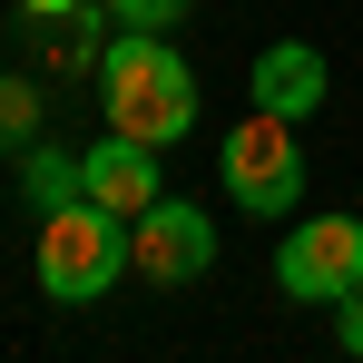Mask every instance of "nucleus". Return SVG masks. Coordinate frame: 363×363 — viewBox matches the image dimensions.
I'll return each mask as SVG.
<instances>
[{
	"label": "nucleus",
	"instance_id": "obj_1",
	"mask_svg": "<svg viewBox=\"0 0 363 363\" xmlns=\"http://www.w3.org/2000/svg\"><path fill=\"white\" fill-rule=\"evenodd\" d=\"M99 89H108V128L147 138L157 157L196 128V69L177 60L167 30H108V50H99Z\"/></svg>",
	"mask_w": 363,
	"mask_h": 363
},
{
	"label": "nucleus",
	"instance_id": "obj_2",
	"mask_svg": "<svg viewBox=\"0 0 363 363\" xmlns=\"http://www.w3.org/2000/svg\"><path fill=\"white\" fill-rule=\"evenodd\" d=\"M30 275H40L50 304H99V295L128 275V216H108L99 196L50 206L40 236H30Z\"/></svg>",
	"mask_w": 363,
	"mask_h": 363
},
{
	"label": "nucleus",
	"instance_id": "obj_3",
	"mask_svg": "<svg viewBox=\"0 0 363 363\" xmlns=\"http://www.w3.org/2000/svg\"><path fill=\"white\" fill-rule=\"evenodd\" d=\"M216 167H226V196H236L245 216H295V196H304V147H295V118L255 108L245 128H226V138H216Z\"/></svg>",
	"mask_w": 363,
	"mask_h": 363
},
{
	"label": "nucleus",
	"instance_id": "obj_4",
	"mask_svg": "<svg viewBox=\"0 0 363 363\" xmlns=\"http://www.w3.org/2000/svg\"><path fill=\"white\" fill-rule=\"evenodd\" d=\"M275 285H285L295 304H344L363 285V226L354 216H304V226H285Z\"/></svg>",
	"mask_w": 363,
	"mask_h": 363
},
{
	"label": "nucleus",
	"instance_id": "obj_5",
	"mask_svg": "<svg viewBox=\"0 0 363 363\" xmlns=\"http://www.w3.org/2000/svg\"><path fill=\"white\" fill-rule=\"evenodd\" d=\"M206 265H216V216H206V206L157 196V206L128 216V275H147V285H196Z\"/></svg>",
	"mask_w": 363,
	"mask_h": 363
},
{
	"label": "nucleus",
	"instance_id": "obj_6",
	"mask_svg": "<svg viewBox=\"0 0 363 363\" xmlns=\"http://www.w3.org/2000/svg\"><path fill=\"white\" fill-rule=\"evenodd\" d=\"M108 30H118L108 0H20V40H30L50 69H99Z\"/></svg>",
	"mask_w": 363,
	"mask_h": 363
},
{
	"label": "nucleus",
	"instance_id": "obj_7",
	"mask_svg": "<svg viewBox=\"0 0 363 363\" xmlns=\"http://www.w3.org/2000/svg\"><path fill=\"white\" fill-rule=\"evenodd\" d=\"M79 186L108 206V216H138V206H157L167 186H157V147L147 138H128V128H108L99 147H79Z\"/></svg>",
	"mask_w": 363,
	"mask_h": 363
},
{
	"label": "nucleus",
	"instance_id": "obj_8",
	"mask_svg": "<svg viewBox=\"0 0 363 363\" xmlns=\"http://www.w3.org/2000/svg\"><path fill=\"white\" fill-rule=\"evenodd\" d=\"M245 89H255V108H275V118H314V108H324V89H334V79H324V50H314V40H265V60L245 69Z\"/></svg>",
	"mask_w": 363,
	"mask_h": 363
},
{
	"label": "nucleus",
	"instance_id": "obj_9",
	"mask_svg": "<svg viewBox=\"0 0 363 363\" xmlns=\"http://www.w3.org/2000/svg\"><path fill=\"white\" fill-rule=\"evenodd\" d=\"M20 196H30L40 216H50V206H69V196H89V186H79V157H69V147H50V138H40V147H20Z\"/></svg>",
	"mask_w": 363,
	"mask_h": 363
},
{
	"label": "nucleus",
	"instance_id": "obj_10",
	"mask_svg": "<svg viewBox=\"0 0 363 363\" xmlns=\"http://www.w3.org/2000/svg\"><path fill=\"white\" fill-rule=\"evenodd\" d=\"M40 128H50V99L30 89V69H0V157L40 147Z\"/></svg>",
	"mask_w": 363,
	"mask_h": 363
},
{
	"label": "nucleus",
	"instance_id": "obj_11",
	"mask_svg": "<svg viewBox=\"0 0 363 363\" xmlns=\"http://www.w3.org/2000/svg\"><path fill=\"white\" fill-rule=\"evenodd\" d=\"M108 20H118V30H177L186 0H108Z\"/></svg>",
	"mask_w": 363,
	"mask_h": 363
},
{
	"label": "nucleus",
	"instance_id": "obj_12",
	"mask_svg": "<svg viewBox=\"0 0 363 363\" xmlns=\"http://www.w3.org/2000/svg\"><path fill=\"white\" fill-rule=\"evenodd\" d=\"M334 344H344V354H363V285L334 304Z\"/></svg>",
	"mask_w": 363,
	"mask_h": 363
}]
</instances>
